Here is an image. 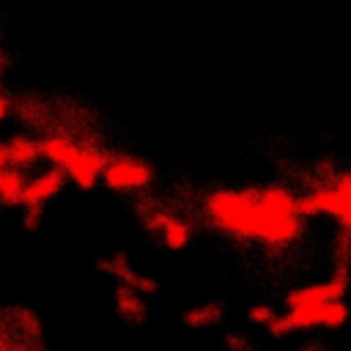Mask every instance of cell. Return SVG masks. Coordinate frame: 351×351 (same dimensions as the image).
<instances>
[{
	"instance_id": "cell-1",
	"label": "cell",
	"mask_w": 351,
	"mask_h": 351,
	"mask_svg": "<svg viewBox=\"0 0 351 351\" xmlns=\"http://www.w3.org/2000/svg\"><path fill=\"white\" fill-rule=\"evenodd\" d=\"M211 222L233 236L258 239L263 244H288L299 233V217L269 214L261 208L255 189H219L206 200Z\"/></svg>"
},
{
	"instance_id": "cell-2",
	"label": "cell",
	"mask_w": 351,
	"mask_h": 351,
	"mask_svg": "<svg viewBox=\"0 0 351 351\" xmlns=\"http://www.w3.org/2000/svg\"><path fill=\"white\" fill-rule=\"evenodd\" d=\"M348 208H351V173L343 181L324 186L310 197L299 200V214H332L340 219Z\"/></svg>"
},
{
	"instance_id": "cell-3",
	"label": "cell",
	"mask_w": 351,
	"mask_h": 351,
	"mask_svg": "<svg viewBox=\"0 0 351 351\" xmlns=\"http://www.w3.org/2000/svg\"><path fill=\"white\" fill-rule=\"evenodd\" d=\"M101 176H104V184L110 189H137L154 178L151 167L143 162H134V159H115L104 167Z\"/></svg>"
},
{
	"instance_id": "cell-4",
	"label": "cell",
	"mask_w": 351,
	"mask_h": 351,
	"mask_svg": "<svg viewBox=\"0 0 351 351\" xmlns=\"http://www.w3.org/2000/svg\"><path fill=\"white\" fill-rule=\"evenodd\" d=\"M104 167H107V156H104V154H99L96 148L77 145V154H74L71 165H69L63 173H69L77 186H85V189H88V186H93L96 176L104 173Z\"/></svg>"
},
{
	"instance_id": "cell-5",
	"label": "cell",
	"mask_w": 351,
	"mask_h": 351,
	"mask_svg": "<svg viewBox=\"0 0 351 351\" xmlns=\"http://www.w3.org/2000/svg\"><path fill=\"white\" fill-rule=\"evenodd\" d=\"M63 170H47V173H41L38 178H33L30 184H25V192H22V203L27 206V208H41L60 186H63Z\"/></svg>"
},
{
	"instance_id": "cell-6",
	"label": "cell",
	"mask_w": 351,
	"mask_h": 351,
	"mask_svg": "<svg viewBox=\"0 0 351 351\" xmlns=\"http://www.w3.org/2000/svg\"><path fill=\"white\" fill-rule=\"evenodd\" d=\"M38 154L47 156L52 165H58V170H66L77 154V145L69 143L66 137H47L38 143Z\"/></svg>"
},
{
	"instance_id": "cell-7",
	"label": "cell",
	"mask_w": 351,
	"mask_h": 351,
	"mask_svg": "<svg viewBox=\"0 0 351 351\" xmlns=\"http://www.w3.org/2000/svg\"><path fill=\"white\" fill-rule=\"evenodd\" d=\"M115 304H118V313H121L129 324H140V321L145 318V304H143V299H140L134 291H129L126 285H121V288L115 291Z\"/></svg>"
},
{
	"instance_id": "cell-8",
	"label": "cell",
	"mask_w": 351,
	"mask_h": 351,
	"mask_svg": "<svg viewBox=\"0 0 351 351\" xmlns=\"http://www.w3.org/2000/svg\"><path fill=\"white\" fill-rule=\"evenodd\" d=\"M5 154H8V162L16 165V167H25V165H33L38 159V143L27 140V137H14L8 145H5Z\"/></svg>"
},
{
	"instance_id": "cell-9",
	"label": "cell",
	"mask_w": 351,
	"mask_h": 351,
	"mask_svg": "<svg viewBox=\"0 0 351 351\" xmlns=\"http://www.w3.org/2000/svg\"><path fill=\"white\" fill-rule=\"evenodd\" d=\"M22 192H25V178L16 167H3L0 170V200L3 203H22Z\"/></svg>"
},
{
	"instance_id": "cell-10",
	"label": "cell",
	"mask_w": 351,
	"mask_h": 351,
	"mask_svg": "<svg viewBox=\"0 0 351 351\" xmlns=\"http://www.w3.org/2000/svg\"><path fill=\"white\" fill-rule=\"evenodd\" d=\"M222 315H225V307L222 304H203L195 313H186L184 321L192 324V326H206V324H219Z\"/></svg>"
},
{
	"instance_id": "cell-11",
	"label": "cell",
	"mask_w": 351,
	"mask_h": 351,
	"mask_svg": "<svg viewBox=\"0 0 351 351\" xmlns=\"http://www.w3.org/2000/svg\"><path fill=\"white\" fill-rule=\"evenodd\" d=\"M346 318H348V307H346V302L335 299V302H326V304H324V321H321V326L335 329V326L346 324Z\"/></svg>"
},
{
	"instance_id": "cell-12",
	"label": "cell",
	"mask_w": 351,
	"mask_h": 351,
	"mask_svg": "<svg viewBox=\"0 0 351 351\" xmlns=\"http://www.w3.org/2000/svg\"><path fill=\"white\" fill-rule=\"evenodd\" d=\"M162 236H165V244L176 250V247H184L189 241V228L181 219H170V225L162 230Z\"/></svg>"
},
{
	"instance_id": "cell-13",
	"label": "cell",
	"mask_w": 351,
	"mask_h": 351,
	"mask_svg": "<svg viewBox=\"0 0 351 351\" xmlns=\"http://www.w3.org/2000/svg\"><path fill=\"white\" fill-rule=\"evenodd\" d=\"M225 343H228V348L230 351H258V346L255 343H250L247 337H241V335H228L225 337Z\"/></svg>"
},
{
	"instance_id": "cell-14",
	"label": "cell",
	"mask_w": 351,
	"mask_h": 351,
	"mask_svg": "<svg viewBox=\"0 0 351 351\" xmlns=\"http://www.w3.org/2000/svg\"><path fill=\"white\" fill-rule=\"evenodd\" d=\"M250 318H252L255 324L269 326V324H271L277 315H274V310H271V307H263V304H261V307H252V310H250Z\"/></svg>"
},
{
	"instance_id": "cell-15",
	"label": "cell",
	"mask_w": 351,
	"mask_h": 351,
	"mask_svg": "<svg viewBox=\"0 0 351 351\" xmlns=\"http://www.w3.org/2000/svg\"><path fill=\"white\" fill-rule=\"evenodd\" d=\"M8 165V154H5V145H0V170Z\"/></svg>"
},
{
	"instance_id": "cell-16",
	"label": "cell",
	"mask_w": 351,
	"mask_h": 351,
	"mask_svg": "<svg viewBox=\"0 0 351 351\" xmlns=\"http://www.w3.org/2000/svg\"><path fill=\"white\" fill-rule=\"evenodd\" d=\"M3 118H5V99L0 96V121H3Z\"/></svg>"
},
{
	"instance_id": "cell-17",
	"label": "cell",
	"mask_w": 351,
	"mask_h": 351,
	"mask_svg": "<svg viewBox=\"0 0 351 351\" xmlns=\"http://www.w3.org/2000/svg\"><path fill=\"white\" fill-rule=\"evenodd\" d=\"M0 351H3V340H0Z\"/></svg>"
}]
</instances>
